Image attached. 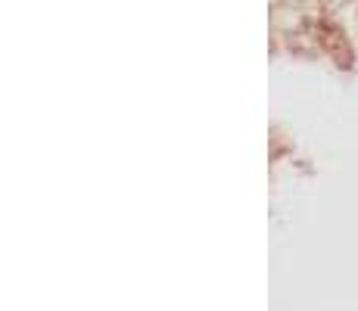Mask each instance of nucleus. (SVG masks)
Here are the masks:
<instances>
[]
</instances>
